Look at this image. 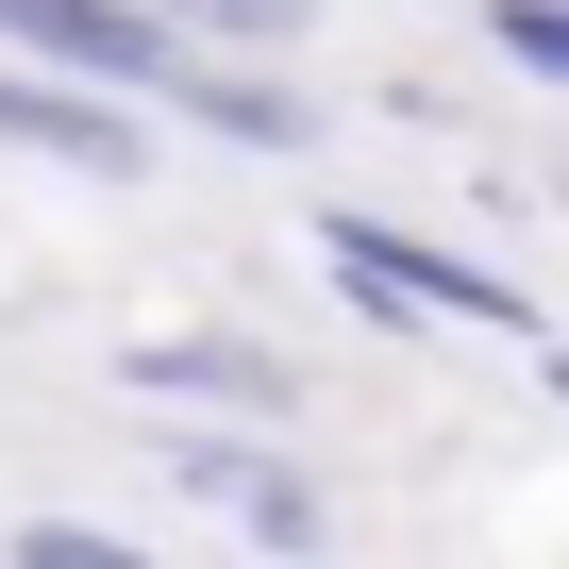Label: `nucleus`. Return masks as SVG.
<instances>
[{
    "instance_id": "nucleus-1",
    "label": "nucleus",
    "mask_w": 569,
    "mask_h": 569,
    "mask_svg": "<svg viewBox=\"0 0 569 569\" xmlns=\"http://www.w3.org/2000/svg\"><path fill=\"white\" fill-rule=\"evenodd\" d=\"M319 268L352 284L369 319H469V336H552V319H536V284H502L486 251H436V234H402V218H352V201H319Z\"/></svg>"
},
{
    "instance_id": "nucleus-2",
    "label": "nucleus",
    "mask_w": 569,
    "mask_h": 569,
    "mask_svg": "<svg viewBox=\"0 0 569 569\" xmlns=\"http://www.w3.org/2000/svg\"><path fill=\"white\" fill-rule=\"evenodd\" d=\"M0 151H34V168H84V184H151V118L134 84H34V68H0Z\"/></svg>"
},
{
    "instance_id": "nucleus-3",
    "label": "nucleus",
    "mask_w": 569,
    "mask_h": 569,
    "mask_svg": "<svg viewBox=\"0 0 569 569\" xmlns=\"http://www.w3.org/2000/svg\"><path fill=\"white\" fill-rule=\"evenodd\" d=\"M0 51H34V68H84V84H134V101H151V68H168L184 34H168V0H0Z\"/></svg>"
},
{
    "instance_id": "nucleus-4",
    "label": "nucleus",
    "mask_w": 569,
    "mask_h": 569,
    "mask_svg": "<svg viewBox=\"0 0 569 569\" xmlns=\"http://www.w3.org/2000/svg\"><path fill=\"white\" fill-rule=\"evenodd\" d=\"M168 469H184V502H234V536H268V552H319L336 536V502L284 469V452H251V436H184Z\"/></svg>"
},
{
    "instance_id": "nucleus-5",
    "label": "nucleus",
    "mask_w": 569,
    "mask_h": 569,
    "mask_svg": "<svg viewBox=\"0 0 569 569\" xmlns=\"http://www.w3.org/2000/svg\"><path fill=\"white\" fill-rule=\"evenodd\" d=\"M118 386H134V402H234V419H284V402H302V369L251 352V336H134Z\"/></svg>"
},
{
    "instance_id": "nucleus-6",
    "label": "nucleus",
    "mask_w": 569,
    "mask_h": 569,
    "mask_svg": "<svg viewBox=\"0 0 569 569\" xmlns=\"http://www.w3.org/2000/svg\"><path fill=\"white\" fill-rule=\"evenodd\" d=\"M151 101L201 118V134H234V151H319V101H302V84H251V68H201V51H168Z\"/></svg>"
},
{
    "instance_id": "nucleus-7",
    "label": "nucleus",
    "mask_w": 569,
    "mask_h": 569,
    "mask_svg": "<svg viewBox=\"0 0 569 569\" xmlns=\"http://www.w3.org/2000/svg\"><path fill=\"white\" fill-rule=\"evenodd\" d=\"M168 34H218V51H302L319 0H168Z\"/></svg>"
},
{
    "instance_id": "nucleus-8",
    "label": "nucleus",
    "mask_w": 569,
    "mask_h": 569,
    "mask_svg": "<svg viewBox=\"0 0 569 569\" xmlns=\"http://www.w3.org/2000/svg\"><path fill=\"white\" fill-rule=\"evenodd\" d=\"M486 51L536 68V84H569V0H486Z\"/></svg>"
},
{
    "instance_id": "nucleus-9",
    "label": "nucleus",
    "mask_w": 569,
    "mask_h": 569,
    "mask_svg": "<svg viewBox=\"0 0 569 569\" xmlns=\"http://www.w3.org/2000/svg\"><path fill=\"white\" fill-rule=\"evenodd\" d=\"M134 536L118 519H18V569H118Z\"/></svg>"
}]
</instances>
